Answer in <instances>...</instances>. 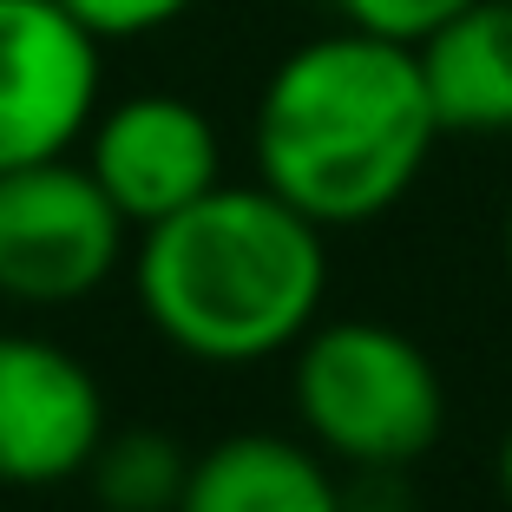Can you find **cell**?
Here are the masks:
<instances>
[{"label":"cell","mask_w":512,"mask_h":512,"mask_svg":"<svg viewBox=\"0 0 512 512\" xmlns=\"http://www.w3.org/2000/svg\"><path fill=\"white\" fill-rule=\"evenodd\" d=\"M440 145V119L414 46L335 27L289 46L256 92L250 151L270 184L322 230L388 217Z\"/></svg>","instance_id":"6da1fadb"},{"label":"cell","mask_w":512,"mask_h":512,"mask_svg":"<svg viewBox=\"0 0 512 512\" xmlns=\"http://www.w3.org/2000/svg\"><path fill=\"white\" fill-rule=\"evenodd\" d=\"M132 296L158 342L204 368L289 355L329 302V230L270 184H217L132 237Z\"/></svg>","instance_id":"7a4b0ae2"},{"label":"cell","mask_w":512,"mask_h":512,"mask_svg":"<svg viewBox=\"0 0 512 512\" xmlns=\"http://www.w3.org/2000/svg\"><path fill=\"white\" fill-rule=\"evenodd\" d=\"M302 440L348 473H407L447 434V381L407 329L375 316L316 322L289 348Z\"/></svg>","instance_id":"3957f363"},{"label":"cell","mask_w":512,"mask_h":512,"mask_svg":"<svg viewBox=\"0 0 512 512\" xmlns=\"http://www.w3.org/2000/svg\"><path fill=\"white\" fill-rule=\"evenodd\" d=\"M138 230L119 217L86 158L0 171V296L20 309H73L132 263Z\"/></svg>","instance_id":"277c9868"},{"label":"cell","mask_w":512,"mask_h":512,"mask_svg":"<svg viewBox=\"0 0 512 512\" xmlns=\"http://www.w3.org/2000/svg\"><path fill=\"white\" fill-rule=\"evenodd\" d=\"M99 53L60 0H0V171L79 151L106 86Z\"/></svg>","instance_id":"5b68a950"},{"label":"cell","mask_w":512,"mask_h":512,"mask_svg":"<svg viewBox=\"0 0 512 512\" xmlns=\"http://www.w3.org/2000/svg\"><path fill=\"white\" fill-rule=\"evenodd\" d=\"M79 158L132 230H151L224 184V138L184 92H125L92 112Z\"/></svg>","instance_id":"8992f818"},{"label":"cell","mask_w":512,"mask_h":512,"mask_svg":"<svg viewBox=\"0 0 512 512\" xmlns=\"http://www.w3.org/2000/svg\"><path fill=\"white\" fill-rule=\"evenodd\" d=\"M106 434V381L73 348L33 329H0V486L86 480Z\"/></svg>","instance_id":"52a82bcc"},{"label":"cell","mask_w":512,"mask_h":512,"mask_svg":"<svg viewBox=\"0 0 512 512\" xmlns=\"http://www.w3.org/2000/svg\"><path fill=\"white\" fill-rule=\"evenodd\" d=\"M440 138H512V0H473L421 46Z\"/></svg>","instance_id":"ba28073f"},{"label":"cell","mask_w":512,"mask_h":512,"mask_svg":"<svg viewBox=\"0 0 512 512\" xmlns=\"http://www.w3.org/2000/svg\"><path fill=\"white\" fill-rule=\"evenodd\" d=\"M178 512H342V480L309 440L250 427L191 453Z\"/></svg>","instance_id":"9c48e42d"},{"label":"cell","mask_w":512,"mask_h":512,"mask_svg":"<svg viewBox=\"0 0 512 512\" xmlns=\"http://www.w3.org/2000/svg\"><path fill=\"white\" fill-rule=\"evenodd\" d=\"M86 480L106 512H178L184 480H191V453L165 427H125V434L99 440Z\"/></svg>","instance_id":"30bf717a"},{"label":"cell","mask_w":512,"mask_h":512,"mask_svg":"<svg viewBox=\"0 0 512 512\" xmlns=\"http://www.w3.org/2000/svg\"><path fill=\"white\" fill-rule=\"evenodd\" d=\"M460 7H473V0H335V20H342V27H362V33H381V40L421 46L427 33L447 27Z\"/></svg>","instance_id":"8fae6325"},{"label":"cell","mask_w":512,"mask_h":512,"mask_svg":"<svg viewBox=\"0 0 512 512\" xmlns=\"http://www.w3.org/2000/svg\"><path fill=\"white\" fill-rule=\"evenodd\" d=\"M66 14L92 33V40H145V33H165L171 20H184L197 0H60Z\"/></svg>","instance_id":"7c38bea8"},{"label":"cell","mask_w":512,"mask_h":512,"mask_svg":"<svg viewBox=\"0 0 512 512\" xmlns=\"http://www.w3.org/2000/svg\"><path fill=\"white\" fill-rule=\"evenodd\" d=\"M407 473H355V480L342 486V512H414V499H407Z\"/></svg>","instance_id":"4fadbf2b"},{"label":"cell","mask_w":512,"mask_h":512,"mask_svg":"<svg viewBox=\"0 0 512 512\" xmlns=\"http://www.w3.org/2000/svg\"><path fill=\"white\" fill-rule=\"evenodd\" d=\"M493 480H499V499L512 506V421H506V434H499V453H493Z\"/></svg>","instance_id":"5bb4252c"},{"label":"cell","mask_w":512,"mask_h":512,"mask_svg":"<svg viewBox=\"0 0 512 512\" xmlns=\"http://www.w3.org/2000/svg\"><path fill=\"white\" fill-rule=\"evenodd\" d=\"M499 256H506V276H512V197H506V224H499Z\"/></svg>","instance_id":"9a60e30c"}]
</instances>
